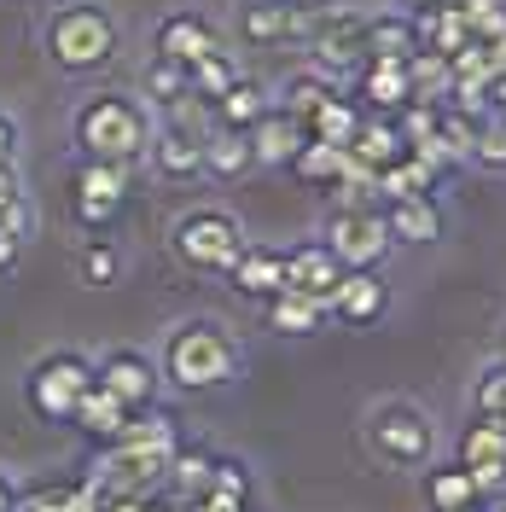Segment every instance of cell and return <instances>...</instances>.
I'll return each mask as SVG.
<instances>
[{"instance_id":"obj_36","label":"cell","mask_w":506,"mask_h":512,"mask_svg":"<svg viewBox=\"0 0 506 512\" xmlns=\"http://www.w3.org/2000/svg\"><path fill=\"white\" fill-rule=\"evenodd\" d=\"M117 274H123V256L111 251L105 239H99V245H88V251H82V280H88V286H111Z\"/></svg>"},{"instance_id":"obj_3","label":"cell","mask_w":506,"mask_h":512,"mask_svg":"<svg viewBox=\"0 0 506 512\" xmlns=\"http://www.w3.org/2000/svg\"><path fill=\"white\" fill-rule=\"evenodd\" d=\"M163 373L181 390H216V384H227L239 373V344L227 338V326H216V320H187L163 344Z\"/></svg>"},{"instance_id":"obj_35","label":"cell","mask_w":506,"mask_h":512,"mask_svg":"<svg viewBox=\"0 0 506 512\" xmlns=\"http://www.w3.org/2000/svg\"><path fill=\"white\" fill-rule=\"evenodd\" d=\"M472 163H483V169H506V123H495V117H483V123H477Z\"/></svg>"},{"instance_id":"obj_22","label":"cell","mask_w":506,"mask_h":512,"mask_svg":"<svg viewBox=\"0 0 506 512\" xmlns=\"http://www.w3.org/2000/svg\"><path fill=\"white\" fill-rule=\"evenodd\" d=\"M297 181H309V187H338V181H349V169H355V158H349V146H326V140H303L297 146V158L285 163Z\"/></svg>"},{"instance_id":"obj_24","label":"cell","mask_w":506,"mask_h":512,"mask_svg":"<svg viewBox=\"0 0 506 512\" xmlns=\"http://www.w3.org/2000/svg\"><path fill=\"white\" fill-rule=\"evenodd\" d=\"M245 169H256L251 134H239V128H210V134H204V175H216V181H239Z\"/></svg>"},{"instance_id":"obj_30","label":"cell","mask_w":506,"mask_h":512,"mask_svg":"<svg viewBox=\"0 0 506 512\" xmlns=\"http://www.w3.org/2000/svg\"><path fill=\"white\" fill-rule=\"evenodd\" d=\"M460 466H506V419H483L477 414L460 437Z\"/></svg>"},{"instance_id":"obj_16","label":"cell","mask_w":506,"mask_h":512,"mask_svg":"<svg viewBox=\"0 0 506 512\" xmlns=\"http://www.w3.org/2000/svg\"><path fill=\"white\" fill-rule=\"evenodd\" d=\"M355 88H361V99H367L373 117H396V111L408 105V64L402 59H367L355 70Z\"/></svg>"},{"instance_id":"obj_1","label":"cell","mask_w":506,"mask_h":512,"mask_svg":"<svg viewBox=\"0 0 506 512\" xmlns=\"http://www.w3.org/2000/svg\"><path fill=\"white\" fill-rule=\"evenodd\" d=\"M70 134H76L82 158L134 169V163L146 158V146H152V117H146L140 99H128V94H94L76 105Z\"/></svg>"},{"instance_id":"obj_2","label":"cell","mask_w":506,"mask_h":512,"mask_svg":"<svg viewBox=\"0 0 506 512\" xmlns=\"http://www.w3.org/2000/svg\"><path fill=\"white\" fill-rule=\"evenodd\" d=\"M41 47H47L53 70H64V76H94V70H105V64L117 59L123 30H117V18L99 0H70V6H59L47 18Z\"/></svg>"},{"instance_id":"obj_41","label":"cell","mask_w":506,"mask_h":512,"mask_svg":"<svg viewBox=\"0 0 506 512\" xmlns=\"http://www.w3.org/2000/svg\"><path fill=\"white\" fill-rule=\"evenodd\" d=\"M483 99H489V117H495V123H506V76H489Z\"/></svg>"},{"instance_id":"obj_15","label":"cell","mask_w":506,"mask_h":512,"mask_svg":"<svg viewBox=\"0 0 506 512\" xmlns=\"http://www.w3.org/2000/svg\"><path fill=\"white\" fill-rule=\"evenodd\" d=\"M384 233H390V245H431V239H443L437 198H384Z\"/></svg>"},{"instance_id":"obj_40","label":"cell","mask_w":506,"mask_h":512,"mask_svg":"<svg viewBox=\"0 0 506 512\" xmlns=\"http://www.w3.org/2000/svg\"><path fill=\"white\" fill-rule=\"evenodd\" d=\"M18 158V123H12V111H0V163Z\"/></svg>"},{"instance_id":"obj_32","label":"cell","mask_w":506,"mask_h":512,"mask_svg":"<svg viewBox=\"0 0 506 512\" xmlns=\"http://www.w3.org/2000/svg\"><path fill=\"white\" fill-rule=\"evenodd\" d=\"M425 501H431V512L477 507V489H472V478H466V466H443V472H431V478H425Z\"/></svg>"},{"instance_id":"obj_18","label":"cell","mask_w":506,"mask_h":512,"mask_svg":"<svg viewBox=\"0 0 506 512\" xmlns=\"http://www.w3.org/2000/svg\"><path fill=\"white\" fill-rule=\"evenodd\" d=\"M146 158L158 169L163 181H198L204 175V140H192L181 128H152V146H146Z\"/></svg>"},{"instance_id":"obj_11","label":"cell","mask_w":506,"mask_h":512,"mask_svg":"<svg viewBox=\"0 0 506 512\" xmlns=\"http://www.w3.org/2000/svg\"><path fill=\"white\" fill-rule=\"evenodd\" d=\"M384 303H390V291L373 268H344V280L326 297V315H338L344 326H367V320L384 315Z\"/></svg>"},{"instance_id":"obj_6","label":"cell","mask_w":506,"mask_h":512,"mask_svg":"<svg viewBox=\"0 0 506 512\" xmlns=\"http://www.w3.org/2000/svg\"><path fill=\"white\" fill-rule=\"evenodd\" d=\"M123 204H128V169L82 158L76 181H70V216L99 233V227H111L117 216H123Z\"/></svg>"},{"instance_id":"obj_39","label":"cell","mask_w":506,"mask_h":512,"mask_svg":"<svg viewBox=\"0 0 506 512\" xmlns=\"http://www.w3.org/2000/svg\"><path fill=\"white\" fill-rule=\"evenodd\" d=\"M12 512H70V483H41L30 495H18Z\"/></svg>"},{"instance_id":"obj_4","label":"cell","mask_w":506,"mask_h":512,"mask_svg":"<svg viewBox=\"0 0 506 512\" xmlns=\"http://www.w3.org/2000/svg\"><path fill=\"white\" fill-rule=\"evenodd\" d=\"M94 384V361L76 350H53L41 355L30 367V379H24V396H30V408L41 419H53V425H70L76 414V402H82V390Z\"/></svg>"},{"instance_id":"obj_7","label":"cell","mask_w":506,"mask_h":512,"mask_svg":"<svg viewBox=\"0 0 506 512\" xmlns=\"http://www.w3.org/2000/svg\"><path fill=\"white\" fill-rule=\"evenodd\" d=\"M326 251L338 256L344 268H379L390 251V233H384L379 204H361V210H332V227L320 239Z\"/></svg>"},{"instance_id":"obj_9","label":"cell","mask_w":506,"mask_h":512,"mask_svg":"<svg viewBox=\"0 0 506 512\" xmlns=\"http://www.w3.org/2000/svg\"><path fill=\"white\" fill-rule=\"evenodd\" d=\"M94 384L111 390L128 414H134V408H152V396H158V373H152V361L140 350H111L94 367Z\"/></svg>"},{"instance_id":"obj_10","label":"cell","mask_w":506,"mask_h":512,"mask_svg":"<svg viewBox=\"0 0 506 512\" xmlns=\"http://www.w3.org/2000/svg\"><path fill=\"white\" fill-rule=\"evenodd\" d=\"M210 53H222V35H216V24L204 12H169L158 24V59H175L192 70V64L210 59Z\"/></svg>"},{"instance_id":"obj_28","label":"cell","mask_w":506,"mask_h":512,"mask_svg":"<svg viewBox=\"0 0 506 512\" xmlns=\"http://www.w3.org/2000/svg\"><path fill=\"white\" fill-rule=\"evenodd\" d=\"M268 326L285 332V338H309V332L326 326V303L303 297V291H274L268 297Z\"/></svg>"},{"instance_id":"obj_13","label":"cell","mask_w":506,"mask_h":512,"mask_svg":"<svg viewBox=\"0 0 506 512\" xmlns=\"http://www.w3.org/2000/svg\"><path fill=\"white\" fill-rule=\"evenodd\" d=\"M373 443H379L384 460L419 466L425 448H431V425H425V414H413V408H390V414H379V425H373Z\"/></svg>"},{"instance_id":"obj_5","label":"cell","mask_w":506,"mask_h":512,"mask_svg":"<svg viewBox=\"0 0 506 512\" xmlns=\"http://www.w3.org/2000/svg\"><path fill=\"white\" fill-rule=\"evenodd\" d=\"M239 251H245V239H239V222L227 210H187L175 222V256L198 274H227L239 262Z\"/></svg>"},{"instance_id":"obj_8","label":"cell","mask_w":506,"mask_h":512,"mask_svg":"<svg viewBox=\"0 0 506 512\" xmlns=\"http://www.w3.org/2000/svg\"><path fill=\"white\" fill-rule=\"evenodd\" d=\"M320 6L309 0H251L239 12V41L245 47H285V41H309Z\"/></svg>"},{"instance_id":"obj_31","label":"cell","mask_w":506,"mask_h":512,"mask_svg":"<svg viewBox=\"0 0 506 512\" xmlns=\"http://www.w3.org/2000/svg\"><path fill=\"white\" fill-rule=\"evenodd\" d=\"M210 460H216V454H204V448H175L163 478L175 483V495H181V501H192V507H198V501L210 495Z\"/></svg>"},{"instance_id":"obj_26","label":"cell","mask_w":506,"mask_h":512,"mask_svg":"<svg viewBox=\"0 0 506 512\" xmlns=\"http://www.w3.org/2000/svg\"><path fill=\"white\" fill-rule=\"evenodd\" d=\"M419 35H413V12H373L367 18V59H413Z\"/></svg>"},{"instance_id":"obj_37","label":"cell","mask_w":506,"mask_h":512,"mask_svg":"<svg viewBox=\"0 0 506 512\" xmlns=\"http://www.w3.org/2000/svg\"><path fill=\"white\" fill-rule=\"evenodd\" d=\"M477 414L483 419H506V361L501 367H489V373H483V379H477Z\"/></svg>"},{"instance_id":"obj_27","label":"cell","mask_w":506,"mask_h":512,"mask_svg":"<svg viewBox=\"0 0 506 512\" xmlns=\"http://www.w3.org/2000/svg\"><path fill=\"white\" fill-rule=\"evenodd\" d=\"M437 181H443V169H431L425 158H413L408 152L402 163H390V169L373 175V192H379V198H431Z\"/></svg>"},{"instance_id":"obj_21","label":"cell","mask_w":506,"mask_h":512,"mask_svg":"<svg viewBox=\"0 0 506 512\" xmlns=\"http://www.w3.org/2000/svg\"><path fill=\"white\" fill-rule=\"evenodd\" d=\"M413 35H419V47L425 53H443V59H454L460 47H472V35H466V18L454 12V6H419L413 12Z\"/></svg>"},{"instance_id":"obj_44","label":"cell","mask_w":506,"mask_h":512,"mask_svg":"<svg viewBox=\"0 0 506 512\" xmlns=\"http://www.w3.org/2000/svg\"><path fill=\"white\" fill-rule=\"evenodd\" d=\"M18 192H24V187H18V175H12V163H0V198H18Z\"/></svg>"},{"instance_id":"obj_42","label":"cell","mask_w":506,"mask_h":512,"mask_svg":"<svg viewBox=\"0 0 506 512\" xmlns=\"http://www.w3.org/2000/svg\"><path fill=\"white\" fill-rule=\"evenodd\" d=\"M483 59H489V76H506V35L483 41Z\"/></svg>"},{"instance_id":"obj_48","label":"cell","mask_w":506,"mask_h":512,"mask_svg":"<svg viewBox=\"0 0 506 512\" xmlns=\"http://www.w3.org/2000/svg\"><path fill=\"white\" fill-rule=\"evenodd\" d=\"M460 512H477V507H460Z\"/></svg>"},{"instance_id":"obj_25","label":"cell","mask_w":506,"mask_h":512,"mask_svg":"<svg viewBox=\"0 0 506 512\" xmlns=\"http://www.w3.org/2000/svg\"><path fill=\"white\" fill-rule=\"evenodd\" d=\"M355 123H361V105L338 88V94H326L315 111L303 117V134H309V140H326V146H349Z\"/></svg>"},{"instance_id":"obj_33","label":"cell","mask_w":506,"mask_h":512,"mask_svg":"<svg viewBox=\"0 0 506 512\" xmlns=\"http://www.w3.org/2000/svg\"><path fill=\"white\" fill-rule=\"evenodd\" d=\"M239 76H245V70H239V59H233V53H210V59H198L187 70V88L198 99H216V94H227Z\"/></svg>"},{"instance_id":"obj_17","label":"cell","mask_w":506,"mask_h":512,"mask_svg":"<svg viewBox=\"0 0 506 512\" xmlns=\"http://www.w3.org/2000/svg\"><path fill=\"white\" fill-rule=\"evenodd\" d=\"M303 140H309V134H303V123L268 105V111L251 123V158L262 163V169H285V163L297 158V146H303Z\"/></svg>"},{"instance_id":"obj_38","label":"cell","mask_w":506,"mask_h":512,"mask_svg":"<svg viewBox=\"0 0 506 512\" xmlns=\"http://www.w3.org/2000/svg\"><path fill=\"white\" fill-rule=\"evenodd\" d=\"M210 489L245 501V495H251V466H245V460H210Z\"/></svg>"},{"instance_id":"obj_46","label":"cell","mask_w":506,"mask_h":512,"mask_svg":"<svg viewBox=\"0 0 506 512\" xmlns=\"http://www.w3.org/2000/svg\"><path fill=\"white\" fill-rule=\"evenodd\" d=\"M396 6H402V12H419V6H437V0H396Z\"/></svg>"},{"instance_id":"obj_47","label":"cell","mask_w":506,"mask_h":512,"mask_svg":"<svg viewBox=\"0 0 506 512\" xmlns=\"http://www.w3.org/2000/svg\"><path fill=\"white\" fill-rule=\"evenodd\" d=\"M489 512H506V495H495V507H489Z\"/></svg>"},{"instance_id":"obj_19","label":"cell","mask_w":506,"mask_h":512,"mask_svg":"<svg viewBox=\"0 0 506 512\" xmlns=\"http://www.w3.org/2000/svg\"><path fill=\"white\" fill-rule=\"evenodd\" d=\"M128 408L111 396V390H99V384H88L82 390V402H76V414H70V425L82 431V437H94V443H117L123 437V425H128Z\"/></svg>"},{"instance_id":"obj_29","label":"cell","mask_w":506,"mask_h":512,"mask_svg":"<svg viewBox=\"0 0 506 512\" xmlns=\"http://www.w3.org/2000/svg\"><path fill=\"white\" fill-rule=\"evenodd\" d=\"M326 94H338V82H332V76H320L315 64H303V70H291V76H285L280 105H274V111H285V117H297V123H303Z\"/></svg>"},{"instance_id":"obj_34","label":"cell","mask_w":506,"mask_h":512,"mask_svg":"<svg viewBox=\"0 0 506 512\" xmlns=\"http://www.w3.org/2000/svg\"><path fill=\"white\" fill-rule=\"evenodd\" d=\"M140 88H146V99H152V105H175L181 94H192V88H187V64L152 59V64H146V76H140Z\"/></svg>"},{"instance_id":"obj_45","label":"cell","mask_w":506,"mask_h":512,"mask_svg":"<svg viewBox=\"0 0 506 512\" xmlns=\"http://www.w3.org/2000/svg\"><path fill=\"white\" fill-rule=\"evenodd\" d=\"M12 507H18V483L0 472V512H12Z\"/></svg>"},{"instance_id":"obj_20","label":"cell","mask_w":506,"mask_h":512,"mask_svg":"<svg viewBox=\"0 0 506 512\" xmlns=\"http://www.w3.org/2000/svg\"><path fill=\"white\" fill-rule=\"evenodd\" d=\"M233 274V286L245 291V297H274V291H285V251H268V245H245L239 251V262L227 268Z\"/></svg>"},{"instance_id":"obj_23","label":"cell","mask_w":506,"mask_h":512,"mask_svg":"<svg viewBox=\"0 0 506 512\" xmlns=\"http://www.w3.org/2000/svg\"><path fill=\"white\" fill-rule=\"evenodd\" d=\"M274 99H268V88L262 82H251V76H239L227 94L210 99V117H216V128H239V134H251V123L268 111Z\"/></svg>"},{"instance_id":"obj_43","label":"cell","mask_w":506,"mask_h":512,"mask_svg":"<svg viewBox=\"0 0 506 512\" xmlns=\"http://www.w3.org/2000/svg\"><path fill=\"white\" fill-rule=\"evenodd\" d=\"M18 245H24V239H12V233H0V274H6L12 262H18Z\"/></svg>"},{"instance_id":"obj_14","label":"cell","mask_w":506,"mask_h":512,"mask_svg":"<svg viewBox=\"0 0 506 512\" xmlns=\"http://www.w3.org/2000/svg\"><path fill=\"white\" fill-rule=\"evenodd\" d=\"M349 158L361 163V169H373V175L408 158V140H402L396 117H373V111H361V123H355V134H349Z\"/></svg>"},{"instance_id":"obj_12","label":"cell","mask_w":506,"mask_h":512,"mask_svg":"<svg viewBox=\"0 0 506 512\" xmlns=\"http://www.w3.org/2000/svg\"><path fill=\"white\" fill-rule=\"evenodd\" d=\"M338 280H344V262H338V256L326 251L320 239L297 245V251H285V291H303V297L326 303Z\"/></svg>"}]
</instances>
